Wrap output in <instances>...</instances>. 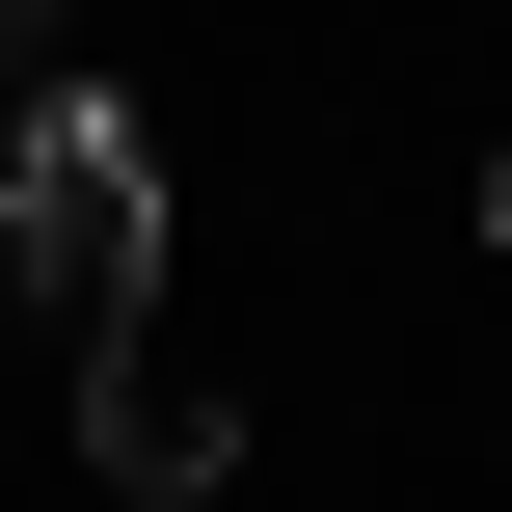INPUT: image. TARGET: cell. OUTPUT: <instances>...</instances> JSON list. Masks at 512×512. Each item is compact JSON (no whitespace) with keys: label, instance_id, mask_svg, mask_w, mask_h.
I'll return each instance as SVG.
<instances>
[{"label":"cell","instance_id":"6da1fadb","mask_svg":"<svg viewBox=\"0 0 512 512\" xmlns=\"http://www.w3.org/2000/svg\"><path fill=\"white\" fill-rule=\"evenodd\" d=\"M0 270H27L81 351L162 297V135H135L108 81H54V108H27V162H0Z\"/></svg>","mask_w":512,"mask_h":512},{"label":"cell","instance_id":"7a4b0ae2","mask_svg":"<svg viewBox=\"0 0 512 512\" xmlns=\"http://www.w3.org/2000/svg\"><path fill=\"white\" fill-rule=\"evenodd\" d=\"M81 459H108L135 512H189L216 459H243V405H216V378H189L162 324H108V351H81Z\"/></svg>","mask_w":512,"mask_h":512},{"label":"cell","instance_id":"3957f363","mask_svg":"<svg viewBox=\"0 0 512 512\" xmlns=\"http://www.w3.org/2000/svg\"><path fill=\"white\" fill-rule=\"evenodd\" d=\"M486 216H512V189H486Z\"/></svg>","mask_w":512,"mask_h":512}]
</instances>
